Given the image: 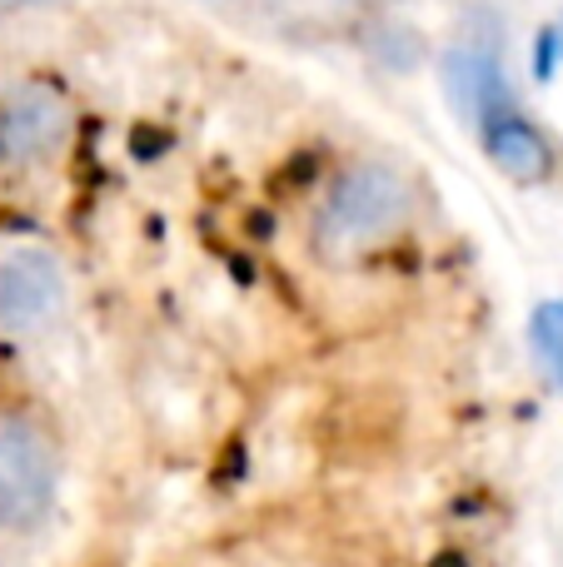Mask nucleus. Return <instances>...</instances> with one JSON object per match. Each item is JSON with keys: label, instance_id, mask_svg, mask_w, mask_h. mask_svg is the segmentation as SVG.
<instances>
[{"label": "nucleus", "instance_id": "6e6552de", "mask_svg": "<svg viewBox=\"0 0 563 567\" xmlns=\"http://www.w3.org/2000/svg\"><path fill=\"white\" fill-rule=\"evenodd\" d=\"M559 60H563V30L559 25H549L544 35H539V50H534V75L539 80H549L559 70Z\"/></svg>", "mask_w": 563, "mask_h": 567}, {"label": "nucleus", "instance_id": "0eeeda50", "mask_svg": "<svg viewBox=\"0 0 563 567\" xmlns=\"http://www.w3.org/2000/svg\"><path fill=\"white\" fill-rule=\"evenodd\" d=\"M529 343H534V359L544 363V373L563 389V299H544L534 309Z\"/></svg>", "mask_w": 563, "mask_h": 567}, {"label": "nucleus", "instance_id": "423d86ee", "mask_svg": "<svg viewBox=\"0 0 563 567\" xmlns=\"http://www.w3.org/2000/svg\"><path fill=\"white\" fill-rule=\"evenodd\" d=\"M479 135H484V155L494 159L514 185H539V179H549V169H554V155H549L544 135H539L534 120H524L519 110H504V115L484 120Z\"/></svg>", "mask_w": 563, "mask_h": 567}, {"label": "nucleus", "instance_id": "f03ea898", "mask_svg": "<svg viewBox=\"0 0 563 567\" xmlns=\"http://www.w3.org/2000/svg\"><path fill=\"white\" fill-rule=\"evenodd\" d=\"M405 179L389 165H355L329 185L325 205H319V235L329 245H369L385 239L389 229L405 219Z\"/></svg>", "mask_w": 563, "mask_h": 567}, {"label": "nucleus", "instance_id": "20e7f679", "mask_svg": "<svg viewBox=\"0 0 563 567\" xmlns=\"http://www.w3.org/2000/svg\"><path fill=\"white\" fill-rule=\"evenodd\" d=\"M70 130V105L45 80H20L0 95V159L6 165H35L55 155Z\"/></svg>", "mask_w": 563, "mask_h": 567}, {"label": "nucleus", "instance_id": "39448f33", "mask_svg": "<svg viewBox=\"0 0 563 567\" xmlns=\"http://www.w3.org/2000/svg\"><path fill=\"white\" fill-rule=\"evenodd\" d=\"M444 80H449V95L459 100L464 115H474L479 125L494 115H504L509 105V85H504V70H499L494 45H454L444 60Z\"/></svg>", "mask_w": 563, "mask_h": 567}, {"label": "nucleus", "instance_id": "7ed1b4c3", "mask_svg": "<svg viewBox=\"0 0 563 567\" xmlns=\"http://www.w3.org/2000/svg\"><path fill=\"white\" fill-rule=\"evenodd\" d=\"M65 309V269L50 249L16 245L0 255V333H40Z\"/></svg>", "mask_w": 563, "mask_h": 567}, {"label": "nucleus", "instance_id": "f257e3e1", "mask_svg": "<svg viewBox=\"0 0 563 567\" xmlns=\"http://www.w3.org/2000/svg\"><path fill=\"white\" fill-rule=\"evenodd\" d=\"M60 458L30 413L0 409V533H25L55 503Z\"/></svg>", "mask_w": 563, "mask_h": 567}]
</instances>
